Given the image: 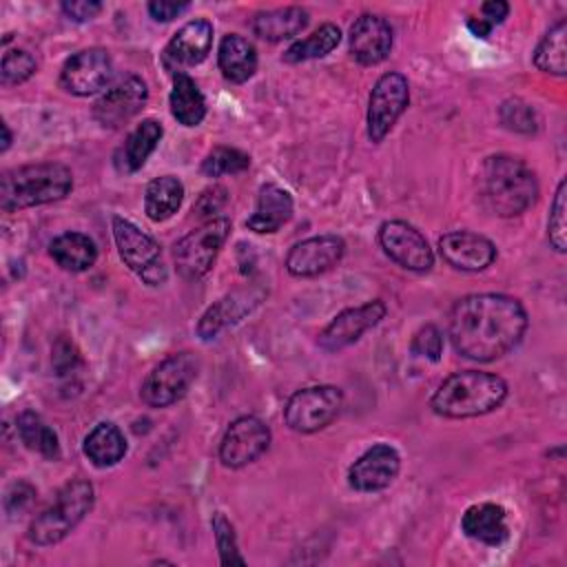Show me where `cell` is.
I'll return each mask as SVG.
<instances>
[{
  "mask_svg": "<svg viewBox=\"0 0 567 567\" xmlns=\"http://www.w3.org/2000/svg\"><path fill=\"white\" fill-rule=\"evenodd\" d=\"M73 188V173L60 162H38L4 171L0 177V208L7 213L64 199Z\"/></svg>",
  "mask_w": 567,
  "mask_h": 567,
  "instance_id": "4",
  "label": "cell"
},
{
  "mask_svg": "<svg viewBox=\"0 0 567 567\" xmlns=\"http://www.w3.org/2000/svg\"><path fill=\"white\" fill-rule=\"evenodd\" d=\"M507 396V383L492 372L461 370L441 381L430 399L432 410L445 419L483 416L501 408Z\"/></svg>",
  "mask_w": 567,
  "mask_h": 567,
  "instance_id": "3",
  "label": "cell"
},
{
  "mask_svg": "<svg viewBox=\"0 0 567 567\" xmlns=\"http://www.w3.org/2000/svg\"><path fill=\"white\" fill-rule=\"evenodd\" d=\"M565 190H567V182L560 179L551 208H549V219H547V239L551 244V248L556 252H565L567 248V224H565Z\"/></svg>",
  "mask_w": 567,
  "mask_h": 567,
  "instance_id": "38",
  "label": "cell"
},
{
  "mask_svg": "<svg viewBox=\"0 0 567 567\" xmlns=\"http://www.w3.org/2000/svg\"><path fill=\"white\" fill-rule=\"evenodd\" d=\"M410 350L416 357H423V359H430V361H439L441 354H443V334H441V330L436 326H432V323L419 328L414 332V337H412Z\"/></svg>",
  "mask_w": 567,
  "mask_h": 567,
  "instance_id": "39",
  "label": "cell"
},
{
  "mask_svg": "<svg viewBox=\"0 0 567 567\" xmlns=\"http://www.w3.org/2000/svg\"><path fill=\"white\" fill-rule=\"evenodd\" d=\"M443 261L456 270L478 272L494 264L496 246L485 235L472 230H452L439 239Z\"/></svg>",
  "mask_w": 567,
  "mask_h": 567,
  "instance_id": "19",
  "label": "cell"
},
{
  "mask_svg": "<svg viewBox=\"0 0 567 567\" xmlns=\"http://www.w3.org/2000/svg\"><path fill=\"white\" fill-rule=\"evenodd\" d=\"M268 445L270 427L257 416H239L226 427L219 441V461L237 470L266 454Z\"/></svg>",
  "mask_w": 567,
  "mask_h": 567,
  "instance_id": "13",
  "label": "cell"
},
{
  "mask_svg": "<svg viewBox=\"0 0 567 567\" xmlns=\"http://www.w3.org/2000/svg\"><path fill=\"white\" fill-rule=\"evenodd\" d=\"M478 195L494 215L516 217L534 206L538 179L525 159L507 153L489 155L478 168Z\"/></svg>",
  "mask_w": 567,
  "mask_h": 567,
  "instance_id": "2",
  "label": "cell"
},
{
  "mask_svg": "<svg viewBox=\"0 0 567 567\" xmlns=\"http://www.w3.org/2000/svg\"><path fill=\"white\" fill-rule=\"evenodd\" d=\"M228 195V190L224 188V186H213V188H206L202 195H199V199H197V204H195V210H197V215H202V217H206V215H213L215 217V213H219L221 210V206L226 204V197Z\"/></svg>",
  "mask_w": 567,
  "mask_h": 567,
  "instance_id": "42",
  "label": "cell"
},
{
  "mask_svg": "<svg viewBox=\"0 0 567 567\" xmlns=\"http://www.w3.org/2000/svg\"><path fill=\"white\" fill-rule=\"evenodd\" d=\"M2 131H4V142H2V151H7V148H9V144H11V133H9V126H7V124H2Z\"/></svg>",
  "mask_w": 567,
  "mask_h": 567,
  "instance_id": "47",
  "label": "cell"
},
{
  "mask_svg": "<svg viewBox=\"0 0 567 567\" xmlns=\"http://www.w3.org/2000/svg\"><path fill=\"white\" fill-rule=\"evenodd\" d=\"M385 312H388V308L381 299H372L361 306L346 308L321 330L319 346L328 352L343 350V348L352 346L354 341H359L363 332L374 328L385 317Z\"/></svg>",
  "mask_w": 567,
  "mask_h": 567,
  "instance_id": "15",
  "label": "cell"
},
{
  "mask_svg": "<svg viewBox=\"0 0 567 567\" xmlns=\"http://www.w3.org/2000/svg\"><path fill=\"white\" fill-rule=\"evenodd\" d=\"M228 233H230V219L210 217L208 221H204L202 226L184 235L173 248L177 272L184 279L204 277L213 268L221 246L228 239Z\"/></svg>",
  "mask_w": 567,
  "mask_h": 567,
  "instance_id": "6",
  "label": "cell"
},
{
  "mask_svg": "<svg viewBox=\"0 0 567 567\" xmlns=\"http://www.w3.org/2000/svg\"><path fill=\"white\" fill-rule=\"evenodd\" d=\"M447 330L461 357L487 363L520 343L527 330V312L516 297L476 292L461 297L452 306Z\"/></svg>",
  "mask_w": 567,
  "mask_h": 567,
  "instance_id": "1",
  "label": "cell"
},
{
  "mask_svg": "<svg viewBox=\"0 0 567 567\" xmlns=\"http://www.w3.org/2000/svg\"><path fill=\"white\" fill-rule=\"evenodd\" d=\"M210 525H213L215 543H217V549H219V563H221V565H244L246 558L239 554L237 536H235L233 523H230L221 512H217V514L213 516Z\"/></svg>",
  "mask_w": 567,
  "mask_h": 567,
  "instance_id": "37",
  "label": "cell"
},
{
  "mask_svg": "<svg viewBox=\"0 0 567 567\" xmlns=\"http://www.w3.org/2000/svg\"><path fill=\"white\" fill-rule=\"evenodd\" d=\"M408 104H410V84L405 75L396 71L383 73L374 82L368 100L365 124H368L370 142L374 144L383 142L385 135L394 128L396 120L405 113Z\"/></svg>",
  "mask_w": 567,
  "mask_h": 567,
  "instance_id": "10",
  "label": "cell"
},
{
  "mask_svg": "<svg viewBox=\"0 0 567 567\" xmlns=\"http://www.w3.org/2000/svg\"><path fill=\"white\" fill-rule=\"evenodd\" d=\"M250 166V155L230 148V146H217L202 159V173L206 177H221V175H235Z\"/></svg>",
  "mask_w": 567,
  "mask_h": 567,
  "instance_id": "34",
  "label": "cell"
},
{
  "mask_svg": "<svg viewBox=\"0 0 567 567\" xmlns=\"http://www.w3.org/2000/svg\"><path fill=\"white\" fill-rule=\"evenodd\" d=\"M184 202V184L175 175H162L148 182L144 190V213L151 221L171 219Z\"/></svg>",
  "mask_w": 567,
  "mask_h": 567,
  "instance_id": "29",
  "label": "cell"
},
{
  "mask_svg": "<svg viewBox=\"0 0 567 567\" xmlns=\"http://www.w3.org/2000/svg\"><path fill=\"white\" fill-rule=\"evenodd\" d=\"M341 42V31L337 24L326 22L319 29H315L308 38L297 40L295 44H290L284 51V62L288 64H299V62H308V60H317V58H326L330 51L337 49V44Z\"/></svg>",
  "mask_w": 567,
  "mask_h": 567,
  "instance_id": "33",
  "label": "cell"
},
{
  "mask_svg": "<svg viewBox=\"0 0 567 567\" xmlns=\"http://www.w3.org/2000/svg\"><path fill=\"white\" fill-rule=\"evenodd\" d=\"M467 29H470L476 38H487V35L492 33V27H489L487 22H483L481 18H476V16L467 20Z\"/></svg>",
  "mask_w": 567,
  "mask_h": 567,
  "instance_id": "46",
  "label": "cell"
},
{
  "mask_svg": "<svg viewBox=\"0 0 567 567\" xmlns=\"http://www.w3.org/2000/svg\"><path fill=\"white\" fill-rule=\"evenodd\" d=\"M401 470V456L396 447L377 443L368 447L348 470V483L357 492L385 489Z\"/></svg>",
  "mask_w": 567,
  "mask_h": 567,
  "instance_id": "18",
  "label": "cell"
},
{
  "mask_svg": "<svg viewBox=\"0 0 567 567\" xmlns=\"http://www.w3.org/2000/svg\"><path fill=\"white\" fill-rule=\"evenodd\" d=\"M392 27L381 16L363 13L350 27V53L363 66L383 62L392 51Z\"/></svg>",
  "mask_w": 567,
  "mask_h": 567,
  "instance_id": "20",
  "label": "cell"
},
{
  "mask_svg": "<svg viewBox=\"0 0 567 567\" xmlns=\"http://www.w3.org/2000/svg\"><path fill=\"white\" fill-rule=\"evenodd\" d=\"M383 252L405 270L425 272L434 266V252L427 239L408 221L390 219L379 226L377 233Z\"/></svg>",
  "mask_w": 567,
  "mask_h": 567,
  "instance_id": "11",
  "label": "cell"
},
{
  "mask_svg": "<svg viewBox=\"0 0 567 567\" xmlns=\"http://www.w3.org/2000/svg\"><path fill=\"white\" fill-rule=\"evenodd\" d=\"M113 80V60L106 49L91 47L73 53L62 71H60V84L64 91L89 97L100 91H104Z\"/></svg>",
  "mask_w": 567,
  "mask_h": 567,
  "instance_id": "12",
  "label": "cell"
},
{
  "mask_svg": "<svg viewBox=\"0 0 567 567\" xmlns=\"http://www.w3.org/2000/svg\"><path fill=\"white\" fill-rule=\"evenodd\" d=\"M343 408V394L334 385H310L297 390L286 408V425L301 434H312L330 425Z\"/></svg>",
  "mask_w": 567,
  "mask_h": 567,
  "instance_id": "9",
  "label": "cell"
},
{
  "mask_svg": "<svg viewBox=\"0 0 567 567\" xmlns=\"http://www.w3.org/2000/svg\"><path fill=\"white\" fill-rule=\"evenodd\" d=\"M146 100V82L137 75H126L100 95V100L93 104V117L104 128H120L142 111Z\"/></svg>",
  "mask_w": 567,
  "mask_h": 567,
  "instance_id": "14",
  "label": "cell"
},
{
  "mask_svg": "<svg viewBox=\"0 0 567 567\" xmlns=\"http://www.w3.org/2000/svg\"><path fill=\"white\" fill-rule=\"evenodd\" d=\"M217 64L221 75L233 84L248 82L257 71V49L239 33L221 38L217 49Z\"/></svg>",
  "mask_w": 567,
  "mask_h": 567,
  "instance_id": "24",
  "label": "cell"
},
{
  "mask_svg": "<svg viewBox=\"0 0 567 567\" xmlns=\"http://www.w3.org/2000/svg\"><path fill=\"white\" fill-rule=\"evenodd\" d=\"M111 228H113L117 255L124 261V266L133 270L148 286L164 284L166 266L162 261L159 244L124 217H113Z\"/></svg>",
  "mask_w": 567,
  "mask_h": 567,
  "instance_id": "8",
  "label": "cell"
},
{
  "mask_svg": "<svg viewBox=\"0 0 567 567\" xmlns=\"http://www.w3.org/2000/svg\"><path fill=\"white\" fill-rule=\"evenodd\" d=\"M33 496H35V489H33L29 483H24V481L13 483L11 489L7 492V498H4L7 512H9V514L22 512L24 507H29V503L33 501Z\"/></svg>",
  "mask_w": 567,
  "mask_h": 567,
  "instance_id": "43",
  "label": "cell"
},
{
  "mask_svg": "<svg viewBox=\"0 0 567 567\" xmlns=\"http://www.w3.org/2000/svg\"><path fill=\"white\" fill-rule=\"evenodd\" d=\"M498 115H501V122L505 128L514 131V133H525V135H532L536 133L538 128V115L536 111L518 100V97H512V100H505L498 109Z\"/></svg>",
  "mask_w": 567,
  "mask_h": 567,
  "instance_id": "36",
  "label": "cell"
},
{
  "mask_svg": "<svg viewBox=\"0 0 567 567\" xmlns=\"http://www.w3.org/2000/svg\"><path fill=\"white\" fill-rule=\"evenodd\" d=\"M16 427H18L20 441L29 450H33L40 456H44L47 461H58L62 456L60 439H58L55 430L49 423H44L40 414L31 412V410L20 412V416L16 421Z\"/></svg>",
  "mask_w": 567,
  "mask_h": 567,
  "instance_id": "31",
  "label": "cell"
},
{
  "mask_svg": "<svg viewBox=\"0 0 567 567\" xmlns=\"http://www.w3.org/2000/svg\"><path fill=\"white\" fill-rule=\"evenodd\" d=\"M60 9L64 11V16L69 20L86 22V20H93L102 11V2H97V0H66V2L60 4Z\"/></svg>",
  "mask_w": 567,
  "mask_h": 567,
  "instance_id": "41",
  "label": "cell"
},
{
  "mask_svg": "<svg viewBox=\"0 0 567 567\" xmlns=\"http://www.w3.org/2000/svg\"><path fill=\"white\" fill-rule=\"evenodd\" d=\"M190 2H168V0H155L148 2V13L157 20V22H168L173 18H177L179 13L188 11Z\"/></svg>",
  "mask_w": 567,
  "mask_h": 567,
  "instance_id": "44",
  "label": "cell"
},
{
  "mask_svg": "<svg viewBox=\"0 0 567 567\" xmlns=\"http://www.w3.org/2000/svg\"><path fill=\"white\" fill-rule=\"evenodd\" d=\"M295 210L292 197L286 188L277 184H264L257 195L255 213L248 217L246 226L255 233H277L284 224L290 221Z\"/></svg>",
  "mask_w": 567,
  "mask_h": 567,
  "instance_id": "23",
  "label": "cell"
},
{
  "mask_svg": "<svg viewBox=\"0 0 567 567\" xmlns=\"http://www.w3.org/2000/svg\"><path fill=\"white\" fill-rule=\"evenodd\" d=\"M93 503L95 489L86 478H73L64 483L58 489L53 503L29 523L27 538L40 547L60 543L84 520V516L93 509Z\"/></svg>",
  "mask_w": 567,
  "mask_h": 567,
  "instance_id": "5",
  "label": "cell"
},
{
  "mask_svg": "<svg viewBox=\"0 0 567 567\" xmlns=\"http://www.w3.org/2000/svg\"><path fill=\"white\" fill-rule=\"evenodd\" d=\"M49 255L53 257V261L69 270V272H84L89 270L95 259H97V246L95 241L84 235V233H62L58 235L51 246H49Z\"/></svg>",
  "mask_w": 567,
  "mask_h": 567,
  "instance_id": "26",
  "label": "cell"
},
{
  "mask_svg": "<svg viewBox=\"0 0 567 567\" xmlns=\"http://www.w3.org/2000/svg\"><path fill=\"white\" fill-rule=\"evenodd\" d=\"M210 47H213V24L206 18H197L175 31V35L168 40L162 53V62L173 75L184 73L186 66H195L204 62L210 53Z\"/></svg>",
  "mask_w": 567,
  "mask_h": 567,
  "instance_id": "17",
  "label": "cell"
},
{
  "mask_svg": "<svg viewBox=\"0 0 567 567\" xmlns=\"http://www.w3.org/2000/svg\"><path fill=\"white\" fill-rule=\"evenodd\" d=\"M346 255V241L337 235H315L295 244L286 255L292 277H317L334 268Z\"/></svg>",
  "mask_w": 567,
  "mask_h": 567,
  "instance_id": "16",
  "label": "cell"
},
{
  "mask_svg": "<svg viewBox=\"0 0 567 567\" xmlns=\"http://www.w3.org/2000/svg\"><path fill=\"white\" fill-rule=\"evenodd\" d=\"M51 361H53V368L60 377H66V374H73L82 359H80V352L75 348V343L69 339V337H60L55 343H53V350H51Z\"/></svg>",
  "mask_w": 567,
  "mask_h": 567,
  "instance_id": "40",
  "label": "cell"
},
{
  "mask_svg": "<svg viewBox=\"0 0 567 567\" xmlns=\"http://www.w3.org/2000/svg\"><path fill=\"white\" fill-rule=\"evenodd\" d=\"M197 372L199 361L193 352H173L148 372L140 396L148 408H168L190 390Z\"/></svg>",
  "mask_w": 567,
  "mask_h": 567,
  "instance_id": "7",
  "label": "cell"
},
{
  "mask_svg": "<svg viewBox=\"0 0 567 567\" xmlns=\"http://www.w3.org/2000/svg\"><path fill=\"white\" fill-rule=\"evenodd\" d=\"M461 529L467 538L481 545L501 547L509 538L507 512L498 503L470 505L461 518Z\"/></svg>",
  "mask_w": 567,
  "mask_h": 567,
  "instance_id": "22",
  "label": "cell"
},
{
  "mask_svg": "<svg viewBox=\"0 0 567 567\" xmlns=\"http://www.w3.org/2000/svg\"><path fill=\"white\" fill-rule=\"evenodd\" d=\"M534 66L543 73L563 78L567 73V20L560 18L543 35L534 51Z\"/></svg>",
  "mask_w": 567,
  "mask_h": 567,
  "instance_id": "32",
  "label": "cell"
},
{
  "mask_svg": "<svg viewBox=\"0 0 567 567\" xmlns=\"http://www.w3.org/2000/svg\"><path fill=\"white\" fill-rule=\"evenodd\" d=\"M507 13H509V4L503 0H489L481 7V20L487 22L492 29L501 24L507 18Z\"/></svg>",
  "mask_w": 567,
  "mask_h": 567,
  "instance_id": "45",
  "label": "cell"
},
{
  "mask_svg": "<svg viewBox=\"0 0 567 567\" xmlns=\"http://www.w3.org/2000/svg\"><path fill=\"white\" fill-rule=\"evenodd\" d=\"M264 297V290L255 292V288H239L219 301H215L199 319L197 323V334L202 339H213L217 337L224 328L241 321L244 315H248Z\"/></svg>",
  "mask_w": 567,
  "mask_h": 567,
  "instance_id": "21",
  "label": "cell"
},
{
  "mask_svg": "<svg viewBox=\"0 0 567 567\" xmlns=\"http://www.w3.org/2000/svg\"><path fill=\"white\" fill-rule=\"evenodd\" d=\"M310 13L301 7H281V9H268L255 13L250 29L257 38L266 42H281L290 40L297 33H301L308 27Z\"/></svg>",
  "mask_w": 567,
  "mask_h": 567,
  "instance_id": "25",
  "label": "cell"
},
{
  "mask_svg": "<svg viewBox=\"0 0 567 567\" xmlns=\"http://www.w3.org/2000/svg\"><path fill=\"white\" fill-rule=\"evenodd\" d=\"M162 135H164V128L157 120H153V117L142 120L128 133L124 146H122V168L128 173L140 171L146 164V159L151 157V153L157 148Z\"/></svg>",
  "mask_w": 567,
  "mask_h": 567,
  "instance_id": "30",
  "label": "cell"
},
{
  "mask_svg": "<svg viewBox=\"0 0 567 567\" xmlns=\"http://www.w3.org/2000/svg\"><path fill=\"white\" fill-rule=\"evenodd\" d=\"M171 113L182 126H197L206 117V100L197 82L188 73L173 75V89L168 95Z\"/></svg>",
  "mask_w": 567,
  "mask_h": 567,
  "instance_id": "27",
  "label": "cell"
},
{
  "mask_svg": "<svg viewBox=\"0 0 567 567\" xmlns=\"http://www.w3.org/2000/svg\"><path fill=\"white\" fill-rule=\"evenodd\" d=\"M35 73V58L24 49H9L0 62L2 86H16L27 82Z\"/></svg>",
  "mask_w": 567,
  "mask_h": 567,
  "instance_id": "35",
  "label": "cell"
},
{
  "mask_svg": "<svg viewBox=\"0 0 567 567\" xmlns=\"http://www.w3.org/2000/svg\"><path fill=\"white\" fill-rule=\"evenodd\" d=\"M84 454L95 467H111L124 458L126 439L115 423L102 421L86 434Z\"/></svg>",
  "mask_w": 567,
  "mask_h": 567,
  "instance_id": "28",
  "label": "cell"
}]
</instances>
